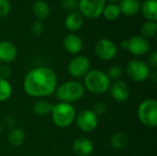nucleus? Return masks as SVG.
I'll use <instances>...</instances> for the list:
<instances>
[{"mask_svg": "<svg viewBox=\"0 0 157 156\" xmlns=\"http://www.w3.org/2000/svg\"><path fill=\"white\" fill-rule=\"evenodd\" d=\"M25 138H26L25 131L21 128H17V127L13 128L7 135L8 143L12 146H16V147L22 145L25 141Z\"/></svg>", "mask_w": 157, "mask_h": 156, "instance_id": "obj_22", "label": "nucleus"}, {"mask_svg": "<svg viewBox=\"0 0 157 156\" xmlns=\"http://www.w3.org/2000/svg\"><path fill=\"white\" fill-rule=\"evenodd\" d=\"M141 12L148 21L157 20V1L145 0L141 4Z\"/></svg>", "mask_w": 157, "mask_h": 156, "instance_id": "obj_18", "label": "nucleus"}, {"mask_svg": "<svg viewBox=\"0 0 157 156\" xmlns=\"http://www.w3.org/2000/svg\"><path fill=\"white\" fill-rule=\"evenodd\" d=\"M109 91L111 97L119 103H123L130 97L129 86L124 81L121 80H116L111 83Z\"/></svg>", "mask_w": 157, "mask_h": 156, "instance_id": "obj_12", "label": "nucleus"}, {"mask_svg": "<svg viewBox=\"0 0 157 156\" xmlns=\"http://www.w3.org/2000/svg\"><path fill=\"white\" fill-rule=\"evenodd\" d=\"M121 48L123 50H127V48H128V40H122V42H121Z\"/></svg>", "mask_w": 157, "mask_h": 156, "instance_id": "obj_32", "label": "nucleus"}, {"mask_svg": "<svg viewBox=\"0 0 157 156\" xmlns=\"http://www.w3.org/2000/svg\"><path fill=\"white\" fill-rule=\"evenodd\" d=\"M2 67H3V66H2V63H0V74H1V70H2Z\"/></svg>", "mask_w": 157, "mask_h": 156, "instance_id": "obj_34", "label": "nucleus"}, {"mask_svg": "<svg viewBox=\"0 0 157 156\" xmlns=\"http://www.w3.org/2000/svg\"><path fill=\"white\" fill-rule=\"evenodd\" d=\"M151 68L143 60H131L126 65V74L128 77L136 83H142L147 80L151 74Z\"/></svg>", "mask_w": 157, "mask_h": 156, "instance_id": "obj_6", "label": "nucleus"}, {"mask_svg": "<svg viewBox=\"0 0 157 156\" xmlns=\"http://www.w3.org/2000/svg\"><path fill=\"white\" fill-rule=\"evenodd\" d=\"M111 81L107 75V73L98 69H91L85 75L83 85L86 91L98 96L107 93Z\"/></svg>", "mask_w": 157, "mask_h": 156, "instance_id": "obj_2", "label": "nucleus"}, {"mask_svg": "<svg viewBox=\"0 0 157 156\" xmlns=\"http://www.w3.org/2000/svg\"><path fill=\"white\" fill-rule=\"evenodd\" d=\"M32 12L39 19H45L50 16L51 9L44 0H37L32 5Z\"/></svg>", "mask_w": 157, "mask_h": 156, "instance_id": "obj_19", "label": "nucleus"}, {"mask_svg": "<svg viewBox=\"0 0 157 156\" xmlns=\"http://www.w3.org/2000/svg\"><path fill=\"white\" fill-rule=\"evenodd\" d=\"M17 56V47L8 40L0 41V63H12Z\"/></svg>", "mask_w": 157, "mask_h": 156, "instance_id": "obj_14", "label": "nucleus"}, {"mask_svg": "<svg viewBox=\"0 0 157 156\" xmlns=\"http://www.w3.org/2000/svg\"><path fill=\"white\" fill-rule=\"evenodd\" d=\"M92 110L97 116L98 115H103L104 113L107 112V106L103 102H98V103L95 104Z\"/></svg>", "mask_w": 157, "mask_h": 156, "instance_id": "obj_30", "label": "nucleus"}, {"mask_svg": "<svg viewBox=\"0 0 157 156\" xmlns=\"http://www.w3.org/2000/svg\"><path fill=\"white\" fill-rule=\"evenodd\" d=\"M86 89L83 83L76 80H69L58 86L54 94L60 102L74 103L82 99L85 96Z\"/></svg>", "mask_w": 157, "mask_h": 156, "instance_id": "obj_3", "label": "nucleus"}, {"mask_svg": "<svg viewBox=\"0 0 157 156\" xmlns=\"http://www.w3.org/2000/svg\"><path fill=\"white\" fill-rule=\"evenodd\" d=\"M31 31L35 36H40L44 31V25L40 20L35 21L31 26Z\"/></svg>", "mask_w": 157, "mask_h": 156, "instance_id": "obj_29", "label": "nucleus"}, {"mask_svg": "<svg viewBox=\"0 0 157 156\" xmlns=\"http://www.w3.org/2000/svg\"><path fill=\"white\" fill-rule=\"evenodd\" d=\"M109 1H110V2H112V3H114V4H115V3H116V2H118V1H120V0H109Z\"/></svg>", "mask_w": 157, "mask_h": 156, "instance_id": "obj_33", "label": "nucleus"}, {"mask_svg": "<svg viewBox=\"0 0 157 156\" xmlns=\"http://www.w3.org/2000/svg\"><path fill=\"white\" fill-rule=\"evenodd\" d=\"M53 124L61 129H65L71 126L76 117V110L70 103L59 102L54 104L51 112Z\"/></svg>", "mask_w": 157, "mask_h": 156, "instance_id": "obj_4", "label": "nucleus"}, {"mask_svg": "<svg viewBox=\"0 0 157 156\" xmlns=\"http://www.w3.org/2000/svg\"><path fill=\"white\" fill-rule=\"evenodd\" d=\"M52 107H53L52 103H51L50 101H48L46 99L41 98L34 103V105L32 107V110L37 116L42 117V116L51 114Z\"/></svg>", "mask_w": 157, "mask_h": 156, "instance_id": "obj_21", "label": "nucleus"}, {"mask_svg": "<svg viewBox=\"0 0 157 156\" xmlns=\"http://www.w3.org/2000/svg\"><path fill=\"white\" fill-rule=\"evenodd\" d=\"M118 52L116 44L109 39H100L95 45V53L102 61H111Z\"/></svg>", "mask_w": 157, "mask_h": 156, "instance_id": "obj_10", "label": "nucleus"}, {"mask_svg": "<svg viewBox=\"0 0 157 156\" xmlns=\"http://www.w3.org/2000/svg\"><path fill=\"white\" fill-rule=\"evenodd\" d=\"M121 14V12L119 6L114 3L106 5L103 9V12H102V15L104 16V17L109 21L116 20L117 18H119Z\"/></svg>", "mask_w": 157, "mask_h": 156, "instance_id": "obj_23", "label": "nucleus"}, {"mask_svg": "<svg viewBox=\"0 0 157 156\" xmlns=\"http://www.w3.org/2000/svg\"><path fill=\"white\" fill-rule=\"evenodd\" d=\"M148 65H149V67L150 68H153L154 70H156L157 68V52L155 51H153L151 54H150V56H149V58H148V63H147Z\"/></svg>", "mask_w": 157, "mask_h": 156, "instance_id": "obj_31", "label": "nucleus"}, {"mask_svg": "<svg viewBox=\"0 0 157 156\" xmlns=\"http://www.w3.org/2000/svg\"><path fill=\"white\" fill-rule=\"evenodd\" d=\"M73 151L77 156H89L94 151V144L88 138L79 137L73 143Z\"/></svg>", "mask_w": 157, "mask_h": 156, "instance_id": "obj_15", "label": "nucleus"}, {"mask_svg": "<svg viewBox=\"0 0 157 156\" xmlns=\"http://www.w3.org/2000/svg\"><path fill=\"white\" fill-rule=\"evenodd\" d=\"M139 121L145 127L154 129L157 126V101L154 98L144 100L138 107Z\"/></svg>", "mask_w": 157, "mask_h": 156, "instance_id": "obj_5", "label": "nucleus"}, {"mask_svg": "<svg viewBox=\"0 0 157 156\" xmlns=\"http://www.w3.org/2000/svg\"><path fill=\"white\" fill-rule=\"evenodd\" d=\"M157 31V23L156 21H146L142 24L140 28L141 36H143L145 39L153 38Z\"/></svg>", "mask_w": 157, "mask_h": 156, "instance_id": "obj_25", "label": "nucleus"}, {"mask_svg": "<svg viewBox=\"0 0 157 156\" xmlns=\"http://www.w3.org/2000/svg\"><path fill=\"white\" fill-rule=\"evenodd\" d=\"M1 130H2V125L0 124V131H1Z\"/></svg>", "mask_w": 157, "mask_h": 156, "instance_id": "obj_35", "label": "nucleus"}, {"mask_svg": "<svg viewBox=\"0 0 157 156\" xmlns=\"http://www.w3.org/2000/svg\"><path fill=\"white\" fill-rule=\"evenodd\" d=\"M105 6L106 0H79L77 7L83 17L95 19L102 15Z\"/></svg>", "mask_w": 157, "mask_h": 156, "instance_id": "obj_7", "label": "nucleus"}, {"mask_svg": "<svg viewBox=\"0 0 157 156\" xmlns=\"http://www.w3.org/2000/svg\"><path fill=\"white\" fill-rule=\"evenodd\" d=\"M151 49L150 42L147 39L144 38L141 35L132 36L128 40V48L129 51L134 56H143L149 52Z\"/></svg>", "mask_w": 157, "mask_h": 156, "instance_id": "obj_11", "label": "nucleus"}, {"mask_svg": "<svg viewBox=\"0 0 157 156\" xmlns=\"http://www.w3.org/2000/svg\"><path fill=\"white\" fill-rule=\"evenodd\" d=\"M68 73L74 78H82L91 70L90 60L85 55H75L68 63Z\"/></svg>", "mask_w": 157, "mask_h": 156, "instance_id": "obj_8", "label": "nucleus"}, {"mask_svg": "<svg viewBox=\"0 0 157 156\" xmlns=\"http://www.w3.org/2000/svg\"><path fill=\"white\" fill-rule=\"evenodd\" d=\"M11 11V5L8 0H0V17L7 16Z\"/></svg>", "mask_w": 157, "mask_h": 156, "instance_id": "obj_28", "label": "nucleus"}, {"mask_svg": "<svg viewBox=\"0 0 157 156\" xmlns=\"http://www.w3.org/2000/svg\"><path fill=\"white\" fill-rule=\"evenodd\" d=\"M119 7L121 12L126 16H136L141 11V2L139 0H120Z\"/></svg>", "mask_w": 157, "mask_h": 156, "instance_id": "obj_17", "label": "nucleus"}, {"mask_svg": "<svg viewBox=\"0 0 157 156\" xmlns=\"http://www.w3.org/2000/svg\"><path fill=\"white\" fill-rule=\"evenodd\" d=\"M107 75L110 79V81L111 80H114V81L120 80L121 76L122 75V69L120 65H113L109 69Z\"/></svg>", "mask_w": 157, "mask_h": 156, "instance_id": "obj_26", "label": "nucleus"}, {"mask_svg": "<svg viewBox=\"0 0 157 156\" xmlns=\"http://www.w3.org/2000/svg\"><path fill=\"white\" fill-rule=\"evenodd\" d=\"M78 6V1L77 0H63L62 2V7L63 10L67 12H73L75 9Z\"/></svg>", "mask_w": 157, "mask_h": 156, "instance_id": "obj_27", "label": "nucleus"}, {"mask_svg": "<svg viewBox=\"0 0 157 156\" xmlns=\"http://www.w3.org/2000/svg\"><path fill=\"white\" fill-rule=\"evenodd\" d=\"M129 143V138L127 134L123 131H118L114 133L110 140H109V144L111 148L114 150H122L124 149Z\"/></svg>", "mask_w": 157, "mask_h": 156, "instance_id": "obj_20", "label": "nucleus"}, {"mask_svg": "<svg viewBox=\"0 0 157 156\" xmlns=\"http://www.w3.org/2000/svg\"><path fill=\"white\" fill-rule=\"evenodd\" d=\"M58 86L55 72L46 66H39L27 73L23 81L25 93L32 97L43 98L54 94Z\"/></svg>", "mask_w": 157, "mask_h": 156, "instance_id": "obj_1", "label": "nucleus"}, {"mask_svg": "<svg viewBox=\"0 0 157 156\" xmlns=\"http://www.w3.org/2000/svg\"><path fill=\"white\" fill-rule=\"evenodd\" d=\"M13 88L10 82L0 76V102L6 101L12 96Z\"/></svg>", "mask_w": 157, "mask_h": 156, "instance_id": "obj_24", "label": "nucleus"}, {"mask_svg": "<svg viewBox=\"0 0 157 156\" xmlns=\"http://www.w3.org/2000/svg\"><path fill=\"white\" fill-rule=\"evenodd\" d=\"M75 121L78 129L84 132H91L95 131L98 125V116L92 109H83L76 114Z\"/></svg>", "mask_w": 157, "mask_h": 156, "instance_id": "obj_9", "label": "nucleus"}, {"mask_svg": "<svg viewBox=\"0 0 157 156\" xmlns=\"http://www.w3.org/2000/svg\"><path fill=\"white\" fill-rule=\"evenodd\" d=\"M63 46L68 53L77 55L83 50L84 43L78 35L75 33H69L63 38Z\"/></svg>", "mask_w": 157, "mask_h": 156, "instance_id": "obj_13", "label": "nucleus"}, {"mask_svg": "<svg viewBox=\"0 0 157 156\" xmlns=\"http://www.w3.org/2000/svg\"><path fill=\"white\" fill-rule=\"evenodd\" d=\"M83 24H84V17L78 11L69 12L65 17L64 26L71 32H75L80 29Z\"/></svg>", "mask_w": 157, "mask_h": 156, "instance_id": "obj_16", "label": "nucleus"}]
</instances>
